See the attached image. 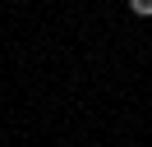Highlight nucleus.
Instances as JSON below:
<instances>
[{
	"label": "nucleus",
	"instance_id": "f257e3e1",
	"mask_svg": "<svg viewBox=\"0 0 152 147\" xmlns=\"http://www.w3.org/2000/svg\"><path fill=\"white\" fill-rule=\"evenodd\" d=\"M129 9H134L138 18H148V14H152V0H129Z\"/></svg>",
	"mask_w": 152,
	"mask_h": 147
}]
</instances>
